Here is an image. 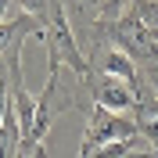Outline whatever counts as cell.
<instances>
[{"label":"cell","mask_w":158,"mask_h":158,"mask_svg":"<svg viewBox=\"0 0 158 158\" xmlns=\"http://www.w3.org/2000/svg\"><path fill=\"white\" fill-rule=\"evenodd\" d=\"M137 133H140L137 115H129V111H111V108L94 104L86 126H83V148L97 151V148H104V144H111V140H126V137H137Z\"/></svg>","instance_id":"cell-1"},{"label":"cell","mask_w":158,"mask_h":158,"mask_svg":"<svg viewBox=\"0 0 158 158\" xmlns=\"http://www.w3.org/2000/svg\"><path fill=\"white\" fill-rule=\"evenodd\" d=\"M108 43L115 50H122V54H129L133 61H144L158 50V43L151 40V29L140 22V15L133 7H126L118 18L108 22Z\"/></svg>","instance_id":"cell-2"},{"label":"cell","mask_w":158,"mask_h":158,"mask_svg":"<svg viewBox=\"0 0 158 158\" xmlns=\"http://www.w3.org/2000/svg\"><path fill=\"white\" fill-rule=\"evenodd\" d=\"M83 86H86V94H90V101L94 104H101V108H111V111H137V94L122 83V79H115V76H108V72H90L86 79H83Z\"/></svg>","instance_id":"cell-3"},{"label":"cell","mask_w":158,"mask_h":158,"mask_svg":"<svg viewBox=\"0 0 158 158\" xmlns=\"http://www.w3.org/2000/svg\"><path fill=\"white\" fill-rule=\"evenodd\" d=\"M101 72H108V76L122 79L133 94H137V101L144 97V83H140V69H137V61L129 58V54H122V50L108 47L104 50V61H101Z\"/></svg>","instance_id":"cell-4"},{"label":"cell","mask_w":158,"mask_h":158,"mask_svg":"<svg viewBox=\"0 0 158 158\" xmlns=\"http://www.w3.org/2000/svg\"><path fill=\"white\" fill-rule=\"evenodd\" d=\"M11 97H15V118H18V129H22V140L32 133L36 126V97H32L25 86H15L11 90Z\"/></svg>","instance_id":"cell-5"},{"label":"cell","mask_w":158,"mask_h":158,"mask_svg":"<svg viewBox=\"0 0 158 158\" xmlns=\"http://www.w3.org/2000/svg\"><path fill=\"white\" fill-rule=\"evenodd\" d=\"M129 7L140 15V22H144L148 29H158V0H133Z\"/></svg>","instance_id":"cell-6"},{"label":"cell","mask_w":158,"mask_h":158,"mask_svg":"<svg viewBox=\"0 0 158 158\" xmlns=\"http://www.w3.org/2000/svg\"><path fill=\"white\" fill-rule=\"evenodd\" d=\"M140 137L151 144V151H158V118H140Z\"/></svg>","instance_id":"cell-7"},{"label":"cell","mask_w":158,"mask_h":158,"mask_svg":"<svg viewBox=\"0 0 158 158\" xmlns=\"http://www.w3.org/2000/svg\"><path fill=\"white\" fill-rule=\"evenodd\" d=\"M151 40H155V43H158V29H151Z\"/></svg>","instance_id":"cell-8"}]
</instances>
